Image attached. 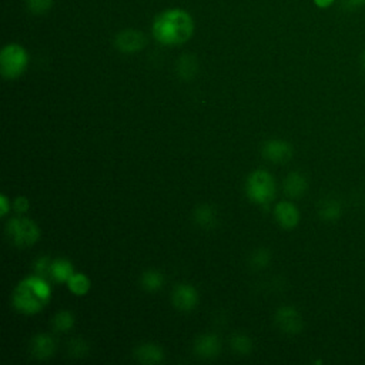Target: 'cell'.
<instances>
[{
  "label": "cell",
  "instance_id": "4316f807",
  "mask_svg": "<svg viewBox=\"0 0 365 365\" xmlns=\"http://www.w3.org/2000/svg\"><path fill=\"white\" fill-rule=\"evenodd\" d=\"M13 208L19 212V214H23L29 210V201L26 197H17L13 202Z\"/></svg>",
  "mask_w": 365,
  "mask_h": 365
},
{
  "label": "cell",
  "instance_id": "d6986e66",
  "mask_svg": "<svg viewBox=\"0 0 365 365\" xmlns=\"http://www.w3.org/2000/svg\"><path fill=\"white\" fill-rule=\"evenodd\" d=\"M197 71V63L192 56H181V58L177 63V73L181 78L190 80L195 76Z\"/></svg>",
  "mask_w": 365,
  "mask_h": 365
},
{
  "label": "cell",
  "instance_id": "44dd1931",
  "mask_svg": "<svg viewBox=\"0 0 365 365\" xmlns=\"http://www.w3.org/2000/svg\"><path fill=\"white\" fill-rule=\"evenodd\" d=\"M74 325V317L68 311H60L53 319V328L58 332H66Z\"/></svg>",
  "mask_w": 365,
  "mask_h": 365
},
{
  "label": "cell",
  "instance_id": "7c38bea8",
  "mask_svg": "<svg viewBox=\"0 0 365 365\" xmlns=\"http://www.w3.org/2000/svg\"><path fill=\"white\" fill-rule=\"evenodd\" d=\"M308 188V181L304 174L292 171L284 180V192L289 198H301Z\"/></svg>",
  "mask_w": 365,
  "mask_h": 365
},
{
  "label": "cell",
  "instance_id": "9c48e42d",
  "mask_svg": "<svg viewBox=\"0 0 365 365\" xmlns=\"http://www.w3.org/2000/svg\"><path fill=\"white\" fill-rule=\"evenodd\" d=\"M262 155L271 163H287L292 157V145L284 140H269L262 145Z\"/></svg>",
  "mask_w": 365,
  "mask_h": 365
},
{
  "label": "cell",
  "instance_id": "7402d4cb",
  "mask_svg": "<svg viewBox=\"0 0 365 365\" xmlns=\"http://www.w3.org/2000/svg\"><path fill=\"white\" fill-rule=\"evenodd\" d=\"M231 348L241 355H247L250 354V351L252 349V342L251 339L244 335V334H235L231 336Z\"/></svg>",
  "mask_w": 365,
  "mask_h": 365
},
{
  "label": "cell",
  "instance_id": "8992f818",
  "mask_svg": "<svg viewBox=\"0 0 365 365\" xmlns=\"http://www.w3.org/2000/svg\"><path fill=\"white\" fill-rule=\"evenodd\" d=\"M147 44V38L143 31L134 30V29H125L121 30L115 38H114V46L121 51V53H137L143 50Z\"/></svg>",
  "mask_w": 365,
  "mask_h": 365
},
{
  "label": "cell",
  "instance_id": "6da1fadb",
  "mask_svg": "<svg viewBox=\"0 0 365 365\" xmlns=\"http://www.w3.org/2000/svg\"><path fill=\"white\" fill-rule=\"evenodd\" d=\"M151 31L160 44L180 46L187 43L194 34V20L182 9H167L154 17Z\"/></svg>",
  "mask_w": 365,
  "mask_h": 365
},
{
  "label": "cell",
  "instance_id": "52a82bcc",
  "mask_svg": "<svg viewBox=\"0 0 365 365\" xmlns=\"http://www.w3.org/2000/svg\"><path fill=\"white\" fill-rule=\"evenodd\" d=\"M275 324L285 334H298L302 329V317L294 307H281L275 312Z\"/></svg>",
  "mask_w": 365,
  "mask_h": 365
},
{
  "label": "cell",
  "instance_id": "484cf974",
  "mask_svg": "<svg viewBox=\"0 0 365 365\" xmlns=\"http://www.w3.org/2000/svg\"><path fill=\"white\" fill-rule=\"evenodd\" d=\"M50 265H51V261H50V258H46V257H43V258H40L37 262H36V271H37V274L38 275H50Z\"/></svg>",
  "mask_w": 365,
  "mask_h": 365
},
{
  "label": "cell",
  "instance_id": "277c9868",
  "mask_svg": "<svg viewBox=\"0 0 365 365\" xmlns=\"http://www.w3.org/2000/svg\"><path fill=\"white\" fill-rule=\"evenodd\" d=\"M29 64V54L24 47L16 43H10L3 47L0 53V71L7 80L20 77Z\"/></svg>",
  "mask_w": 365,
  "mask_h": 365
},
{
  "label": "cell",
  "instance_id": "4fadbf2b",
  "mask_svg": "<svg viewBox=\"0 0 365 365\" xmlns=\"http://www.w3.org/2000/svg\"><path fill=\"white\" fill-rule=\"evenodd\" d=\"M56 351V341L47 334H38L31 341V354L38 359L50 358Z\"/></svg>",
  "mask_w": 365,
  "mask_h": 365
},
{
  "label": "cell",
  "instance_id": "f1b7e54d",
  "mask_svg": "<svg viewBox=\"0 0 365 365\" xmlns=\"http://www.w3.org/2000/svg\"><path fill=\"white\" fill-rule=\"evenodd\" d=\"M0 211H1V215H6L7 214V211H9V208H10V205H9V200H7V197L6 195H1V198H0Z\"/></svg>",
  "mask_w": 365,
  "mask_h": 365
},
{
  "label": "cell",
  "instance_id": "83f0119b",
  "mask_svg": "<svg viewBox=\"0 0 365 365\" xmlns=\"http://www.w3.org/2000/svg\"><path fill=\"white\" fill-rule=\"evenodd\" d=\"M342 4L348 9H355L358 6L365 4V0H342Z\"/></svg>",
  "mask_w": 365,
  "mask_h": 365
},
{
  "label": "cell",
  "instance_id": "d4e9b609",
  "mask_svg": "<svg viewBox=\"0 0 365 365\" xmlns=\"http://www.w3.org/2000/svg\"><path fill=\"white\" fill-rule=\"evenodd\" d=\"M68 352L71 356H84L88 352V345L81 338H74L70 341Z\"/></svg>",
  "mask_w": 365,
  "mask_h": 365
},
{
  "label": "cell",
  "instance_id": "e0dca14e",
  "mask_svg": "<svg viewBox=\"0 0 365 365\" xmlns=\"http://www.w3.org/2000/svg\"><path fill=\"white\" fill-rule=\"evenodd\" d=\"M73 274H74V269H73V265L70 264V261H67L64 258L51 261L50 277L53 279H56L58 282H67Z\"/></svg>",
  "mask_w": 365,
  "mask_h": 365
},
{
  "label": "cell",
  "instance_id": "2e32d148",
  "mask_svg": "<svg viewBox=\"0 0 365 365\" xmlns=\"http://www.w3.org/2000/svg\"><path fill=\"white\" fill-rule=\"evenodd\" d=\"M194 220L201 228L210 230L214 228L217 224V212L211 205L201 204L194 211Z\"/></svg>",
  "mask_w": 365,
  "mask_h": 365
},
{
  "label": "cell",
  "instance_id": "4dcf8cb0",
  "mask_svg": "<svg viewBox=\"0 0 365 365\" xmlns=\"http://www.w3.org/2000/svg\"><path fill=\"white\" fill-rule=\"evenodd\" d=\"M361 63H362V70H364V73H365V51H364V54H362V60H361Z\"/></svg>",
  "mask_w": 365,
  "mask_h": 365
},
{
  "label": "cell",
  "instance_id": "ac0fdd59",
  "mask_svg": "<svg viewBox=\"0 0 365 365\" xmlns=\"http://www.w3.org/2000/svg\"><path fill=\"white\" fill-rule=\"evenodd\" d=\"M141 287L148 291V292H155L158 289H161L163 284H164V278L163 274L157 269H147L141 274Z\"/></svg>",
  "mask_w": 365,
  "mask_h": 365
},
{
  "label": "cell",
  "instance_id": "5bb4252c",
  "mask_svg": "<svg viewBox=\"0 0 365 365\" xmlns=\"http://www.w3.org/2000/svg\"><path fill=\"white\" fill-rule=\"evenodd\" d=\"M134 358L145 365H153V364H158L163 361L164 358V352L158 345L154 344H143L138 345L134 351Z\"/></svg>",
  "mask_w": 365,
  "mask_h": 365
},
{
  "label": "cell",
  "instance_id": "5b68a950",
  "mask_svg": "<svg viewBox=\"0 0 365 365\" xmlns=\"http://www.w3.org/2000/svg\"><path fill=\"white\" fill-rule=\"evenodd\" d=\"M7 238L16 247H30L37 242L40 237V228L37 224L26 217H14L9 220L6 225Z\"/></svg>",
  "mask_w": 365,
  "mask_h": 365
},
{
  "label": "cell",
  "instance_id": "7a4b0ae2",
  "mask_svg": "<svg viewBox=\"0 0 365 365\" xmlns=\"http://www.w3.org/2000/svg\"><path fill=\"white\" fill-rule=\"evenodd\" d=\"M51 295L50 285L38 277H29L19 282L13 294V305L23 314H36L41 311Z\"/></svg>",
  "mask_w": 365,
  "mask_h": 365
},
{
  "label": "cell",
  "instance_id": "f546056e",
  "mask_svg": "<svg viewBox=\"0 0 365 365\" xmlns=\"http://www.w3.org/2000/svg\"><path fill=\"white\" fill-rule=\"evenodd\" d=\"M314 3L319 9H325V7H329L334 3V0H314Z\"/></svg>",
  "mask_w": 365,
  "mask_h": 365
},
{
  "label": "cell",
  "instance_id": "603a6c76",
  "mask_svg": "<svg viewBox=\"0 0 365 365\" xmlns=\"http://www.w3.org/2000/svg\"><path fill=\"white\" fill-rule=\"evenodd\" d=\"M271 259V254L265 248H258L251 254V265L254 268H264L268 265Z\"/></svg>",
  "mask_w": 365,
  "mask_h": 365
},
{
  "label": "cell",
  "instance_id": "ffe728a7",
  "mask_svg": "<svg viewBox=\"0 0 365 365\" xmlns=\"http://www.w3.org/2000/svg\"><path fill=\"white\" fill-rule=\"evenodd\" d=\"M67 285L70 288V291L76 295H84L88 292L90 289V279L80 272H74L70 279L67 281Z\"/></svg>",
  "mask_w": 365,
  "mask_h": 365
},
{
  "label": "cell",
  "instance_id": "ba28073f",
  "mask_svg": "<svg viewBox=\"0 0 365 365\" xmlns=\"http://www.w3.org/2000/svg\"><path fill=\"white\" fill-rule=\"evenodd\" d=\"M171 301L178 311L188 312L197 307V302H198L197 289L188 284H178L173 289Z\"/></svg>",
  "mask_w": 365,
  "mask_h": 365
},
{
  "label": "cell",
  "instance_id": "3957f363",
  "mask_svg": "<svg viewBox=\"0 0 365 365\" xmlns=\"http://www.w3.org/2000/svg\"><path fill=\"white\" fill-rule=\"evenodd\" d=\"M245 192L252 202L259 205H268L275 197L274 177L264 170H257L251 173L245 182Z\"/></svg>",
  "mask_w": 365,
  "mask_h": 365
},
{
  "label": "cell",
  "instance_id": "30bf717a",
  "mask_svg": "<svg viewBox=\"0 0 365 365\" xmlns=\"http://www.w3.org/2000/svg\"><path fill=\"white\" fill-rule=\"evenodd\" d=\"M274 215L277 222L285 230H292L299 222V210L288 201L278 202L274 208Z\"/></svg>",
  "mask_w": 365,
  "mask_h": 365
},
{
  "label": "cell",
  "instance_id": "8fae6325",
  "mask_svg": "<svg viewBox=\"0 0 365 365\" xmlns=\"http://www.w3.org/2000/svg\"><path fill=\"white\" fill-rule=\"evenodd\" d=\"M194 351L200 358H204V359L215 358L221 351L220 338L217 335H212V334L201 335L194 342Z\"/></svg>",
  "mask_w": 365,
  "mask_h": 365
},
{
  "label": "cell",
  "instance_id": "cb8c5ba5",
  "mask_svg": "<svg viewBox=\"0 0 365 365\" xmlns=\"http://www.w3.org/2000/svg\"><path fill=\"white\" fill-rule=\"evenodd\" d=\"M27 9L33 14H43L48 11L53 6V0H26Z\"/></svg>",
  "mask_w": 365,
  "mask_h": 365
},
{
  "label": "cell",
  "instance_id": "9a60e30c",
  "mask_svg": "<svg viewBox=\"0 0 365 365\" xmlns=\"http://www.w3.org/2000/svg\"><path fill=\"white\" fill-rule=\"evenodd\" d=\"M318 215L324 221L334 222L342 215V204L335 198H325L318 205Z\"/></svg>",
  "mask_w": 365,
  "mask_h": 365
}]
</instances>
